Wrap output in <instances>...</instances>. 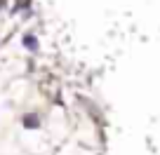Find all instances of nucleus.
Instances as JSON below:
<instances>
[{
	"label": "nucleus",
	"mask_w": 160,
	"mask_h": 155,
	"mask_svg": "<svg viewBox=\"0 0 160 155\" xmlns=\"http://www.w3.org/2000/svg\"><path fill=\"white\" fill-rule=\"evenodd\" d=\"M24 120H26V125H28V127H35V122H38V120H35V115H26Z\"/></svg>",
	"instance_id": "obj_1"
}]
</instances>
